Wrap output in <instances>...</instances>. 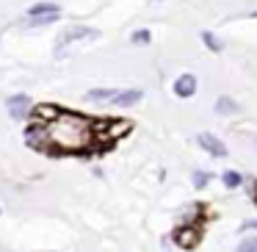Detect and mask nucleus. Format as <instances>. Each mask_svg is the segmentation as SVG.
<instances>
[{
    "label": "nucleus",
    "mask_w": 257,
    "mask_h": 252,
    "mask_svg": "<svg viewBox=\"0 0 257 252\" xmlns=\"http://www.w3.org/2000/svg\"><path fill=\"white\" fill-rule=\"evenodd\" d=\"M47 125V144L58 152H80L89 150L94 141V122L72 111H58Z\"/></svg>",
    "instance_id": "nucleus-1"
},
{
    "label": "nucleus",
    "mask_w": 257,
    "mask_h": 252,
    "mask_svg": "<svg viewBox=\"0 0 257 252\" xmlns=\"http://www.w3.org/2000/svg\"><path fill=\"white\" fill-rule=\"evenodd\" d=\"M78 39H97V31L94 28H86V25H72V28H67L61 36H58V53L64 50L67 45H72V42H78Z\"/></svg>",
    "instance_id": "nucleus-2"
},
{
    "label": "nucleus",
    "mask_w": 257,
    "mask_h": 252,
    "mask_svg": "<svg viewBox=\"0 0 257 252\" xmlns=\"http://www.w3.org/2000/svg\"><path fill=\"white\" fill-rule=\"evenodd\" d=\"M9 114H12V119H23V117H28L31 114V97L28 95H14V97H9Z\"/></svg>",
    "instance_id": "nucleus-3"
},
{
    "label": "nucleus",
    "mask_w": 257,
    "mask_h": 252,
    "mask_svg": "<svg viewBox=\"0 0 257 252\" xmlns=\"http://www.w3.org/2000/svg\"><path fill=\"white\" fill-rule=\"evenodd\" d=\"M174 241L183 249H191V246L199 244V227H177L174 230Z\"/></svg>",
    "instance_id": "nucleus-4"
},
{
    "label": "nucleus",
    "mask_w": 257,
    "mask_h": 252,
    "mask_svg": "<svg viewBox=\"0 0 257 252\" xmlns=\"http://www.w3.org/2000/svg\"><path fill=\"white\" fill-rule=\"evenodd\" d=\"M199 144L205 147L210 155H216V158H224V155H227V144H224L221 139H216L213 133H199Z\"/></svg>",
    "instance_id": "nucleus-5"
},
{
    "label": "nucleus",
    "mask_w": 257,
    "mask_h": 252,
    "mask_svg": "<svg viewBox=\"0 0 257 252\" xmlns=\"http://www.w3.org/2000/svg\"><path fill=\"white\" fill-rule=\"evenodd\" d=\"M25 139H28V144H34V147H50L47 144V125H31Z\"/></svg>",
    "instance_id": "nucleus-6"
},
{
    "label": "nucleus",
    "mask_w": 257,
    "mask_h": 252,
    "mask_svg": "<svg viewBox=\"0 0 257 252\" xmlns=\"http://www.w3.org/2000/svg\"><path fill=\"white\" fill-rule=\"evenodd\" d=\"M174 92H177L180 97H191V95L196 92V78H194L191 72H188V75H180L177 83H174Z\"/></svg>",
    "instance_id": "nucleus-7"
},
{
    "label": "nucleus",
    "mask_w": 257,
    "mask_h": 252,
    "mask_svg": "<svg viewBox=\"0 0 257 252\" xmlns=\"http://www.w3.org/2000/svg\"><path fill=\"white\" fill-rule=\"evenodd\" d=\"M139 100H141V89H127V92H119V95L113 97V103H116V106H122V108L136 106Z\"/></svg>",
    "instance_id": "nucleus-8"
},
{
    "label": "nucleus",
    "mask_w": 257,
    "mask_h": 252,
    "mask_svg": "<svg viewBox=\"0 0 257 252\" xmlns=\"http://www.w3.org/2000/svg\"><path fill=\"white\" fill-rule=\"evenodd\" d=\"M238 111V103L232 100V97H218L216 103V114H221V117H227V114Z\"/></svg>",
    "instance_id": "nucleus-9"
},
{
    "label": "nucleus",
    "mask_w": 257,
    "mask_h": 252,
    "mask_svg": "<svg viewBox=\"0 0 257 252\" xmlns=\"http://www.w3.org/2000/svg\"><path fill=\"white\" fill-rule=\"evenodd\" d=\"M116 95H119L116 89H91L89 95H86V100H94V103L100 100V103H102V100H113Z\"/></svg>",
    "instance_id": "nucleus-10"
},
{
    "label": "nucleus",
    "mask_w": 257,
    "mask_h": 252,
    "mask_svg": "<svg viewBox=\"0 0 257 252\" xmlns=\"http://www.w3.org/2000/svg\"><path fill=\"white\" fill-rule=\"evenodd\" d=\"M58 20V12H50V14H36V17H31V28H36V25H50Z\"/></svg>",
    "instance_id": "nucleus-11"
},
{
    "label": "nucleus",
    "mask_w": 257,
    "mask_h": 252,
    "mask_svg": "<svg viewBox=\"0 0 257 252\" xmlns=\"http://www.w3.org/2000/svg\"><path fill=\"white\" fill-rule=\"evenodd\" d=\"M50 12H58V6H56V3H47V0H45V3H36V6L28 9L31 17H36V14H50Z\"/></svg>",
    "instance_id": "nucleus-12"
},
{
    "label": "nucleus",
    "mask_w": 257,
    "mask_h": 252,
    "mask_svg": "<svg viewBox=\"0 0 257 252\" xmlns=\"http://www.w3.org/2000/svg\"><path fill=\"white\" fill-rule=\"evenodd\" d=\"M224 186H227V189H238L240 186V175L238 172H232V169H229V172H224Z\"/></svg>",
    "instance_id": "nucleus-13"
},
{
    "label": "nucleus",
    "mask_w": 257,
    "mask_h": 252,
    "mask_svg": "<svg viewBox=\"0 0 257 252\" xmlns=\"http://www.w3.org/2000/svg\"><path fill=\"white\" fill-rule=\"evenodd\" d=\"M56 114H58V108H53V106H42L39 108V119H42V122H50Z\"/></svg>",
    "instance_id": "nucleus-14"
},
{
    "label": "nucleus",
    "mask_w": 257,
    "mask_h": 252,
    "mask_svg": "<svg viewBox=\"0 0 257 252\" xmlns=\"http://www.w3.org/2000/svg\"><path fill=\"white\" fill-rule=\"evenodd\" d=\"M202 39H205V45L210 47V50H216V53L221 50V42H218V39H216V36H213V34H202Z\"/></svg>",
    "instance_id": "nucleus-15"
},
{
    "label": "nucleus",
    "mask_w": 257,
    "mask_h": 252,
    "mask_svg": "<svg viewBox=\"0 0 257 252\" xmlns=\"http://www.w3.org/2000/svg\"><path fill=\"white\" fill-rule=\"evenodd\" d=\"M152 36H150V31H136L133 34V45H147Z\"/></svg>",
    "instance_id": "nucleus-16"
},
{
    "label": "nucleus",
    "mask_w": 257,
    "mask_h": 252,
    "mask_svg": "<svg viewBox=\"0 0 257 252\" xmlns=\"http://www.w3.org/2000/svg\"><path fill=\"white\" fill-rule=\"evenodd\" d=\"M238 249L240 252H257V238H249V241H243V244H238Z\"/></svg>",
    "instance_id": "nucleus-17"
},
{
    "label": "nucleus",
    "mask_w": 257,
    "mask_h": 252,
    "mask_svg": "<svg viewBox=\"0 0 257 252\" xmlns=\"http://www.w3.org/2000/svg\"><path fill=\"white\" fill-rule=\"evenodd\" d=\"M207 178H210V175L196 172V175H194V186H196V189H205V186H207Z\"/></svg>",
    "instance_id": "nucleus-18"
},
{
    "label": "nucleus",
    "mask_w": 257,
    "mask_h": 252,
    "mask_svg": "<svg viewBox=\"0 0 257 252\" xmlns=\"http://www.w3.org/2000/svg\"><path fill=\"white\" fill-rule=\"evenodd\" d=\"M243 227H257V222H246V224H243Z\"/></svg>",
    "instance_id": "nucleus-19"
}]
</instances>
